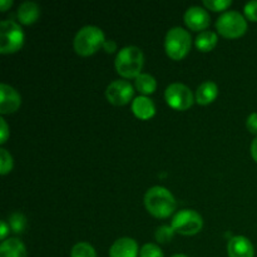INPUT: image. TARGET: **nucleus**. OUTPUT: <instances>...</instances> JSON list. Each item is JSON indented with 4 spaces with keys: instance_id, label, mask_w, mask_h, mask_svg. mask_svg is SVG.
Returning <instances> with one entry per match:
<instances>
[{
    "instance_id": "nucleus-4",
    "label": "nucleus",
    "mask_w": 257,
    "mask_h": 257,
    "mask_svg": "<svg viewBox=\"0 0 257 257\" xmlns=\"http://www.w3.org/2000/svg\"><path fill=\"white\" fill-rule=\"evenodd\" d=\"M192 45V38L188 30L182 27H173L165 38L166 53L173 60H180L188 54Z\"/></svg>"
},
{
    "instance_id": "nucleus-19",
    "label": "nucleus",
    "mask_w": 257,
    "mask_h": 257,
    "mask_svg": "<svg viewBox=\"0 0 257 257\" xmlns=\"http://www.w3.org/2000/svg\"><path fill=\"white\" fill-rule=\"evenodd\" d=\"M218 42V37L212 30H203L197 35L195 44L201 52H211L216 47Z\"/></svg>"
},
{
    "instance_id": "nucleus-22",
    "label": "nucleus",
    "mask_w": 257,
    "mask_h": 257,
    "mask_svg": "<svg viewBox=\"0 0 257 257\" xmlns=\"http://www.w3.org/2000/svg\"><path fill=\"white\" fill-rule=\"evenodd\" d=\"M175 230H173L172 226L168 225H162L160 227H157L155 232V237L156 241L160 243H168L175 236Z\"/></svg>"
},
{
    "instance_id": "nucleus-23",
    "label": "nucleus",
    "mask_w": 257,
    "mask_h": 257,
    "mask_svg": "<svg viewBox=\"0 0 257 257\" xmlns=\"http://www.w3.org/2000/svg\"><path fill=\"white\" fill-rule=\"evenodd\" d=\"M13 166H14V161H13V156L8 152L5 148H0V173L3 176L8 175L12 172Z\"/></svg>"
},
{
    "instance_id": "nucleus-30",
    "label": "nucleus",
    "mask_w": 257,
    "mask_h": 257,
    "mask_svg": "<svg viewBox=\"0 0 257 257\" xmlns=\"http://www.w3.org/2000/svg\"><path fill=\"white\" fill-rule=\"evenodd\" d=\"M103 49L108 53V54H112L117 50V43L114 40H105L104 44H103Z\"/></svg>"
},
{
    "instance_id": "nucleus-2",
    "label": "nucleus",
    "mask_w": 257,
    "mask_h": 257,
    "mask_svg": "<svg viewBox=\"0 0 257 257\" xmlns=\"http://www.w3.org/2000/svg\"><path fill=\"white\" fill-rule=\"evenodd\" d=\"M115 70L124 79L137 78L142 73L145 65V54L141 48L136 45H127L117 53L114 60Z\"/></svg>"
},
{
    "instance_id": "nucleus-24",
    "label": "nucleus",
    "mask_w": 257,
    "mask_h": 257,
    "mask_svg": "<svg viewBox=\"0 0 257 257\" xmlns=\"http://www.w3.org/2000/svg\"><path fill=\"white\" fill-rule=\"evenodd\" d=\"M140 257H165L162 250L156 243H146L140 251Z\"/></svg>"
},
{
    "instance_id": "nucleus-31",
    "label": "nucleus",
    "mask_w": 257,
    "mask_h": 257,
    "mask_svg": "<svg viewBox=\"0 0 257 257\" xmlns=\"http://www.w3.org/2000/svg\"><path fill=\"white\" fill-rule=\"evenodd\" d=\"M250 151H251V156H252V158L257 162V137H255V140H253L252 143H251Z\"/></svg>"
},
{
    "instance_id": "nucleus-32",
    "label": "nucleus",
    "mask_w": 257,
    "mask_h": 257,
    "mask_svg": "<svg viewBox=\"0 0 257 257\" xmlns=\"http://www.w3.org/2000/svg\"><path fill=\"white\" fill-rule=\"evenodd\" d=\"M12 0H0V9H2V12H5V10H7L8 8L12 7Z\"/></svg>"
},
{
    "instance_id": "nucleus-21",
    "label": "nucleus",
    "mask_w": 257,
    "mask_h": 257,
    "mask_svg": "<svg viewBox=\"0 0 257 257\" xmlns=\"http://www.w3.org/2000/svg\"><path fill=\"white\" fill-rule=\"evenodd\" d=\"M9 227L14 233H23L27 228V217L22 212H13L9 216Z\"/></svg>"
},
{
    "instance_id": "nucleus-33",
    "label": "nucleus",
    "mask_w": 257,
    "mask_h": 257,
    "mask_svg": "<svg viewBox=\"0 0 257 257\" xmlns=\"http://www.w3.org/2000/svg\"><path fill=\"white\" fill-rule=\"evenodd\" d=\"M171 257H188L187 255H183V253H176V255L171 256Z\"/></svg>"
},
{
    "instance_id": "nucleus-16",
    "label": "nucleus",
    "mask_w": 257,
    "mask_h": 257,
    "mask_svg": "<svg viewBox=\"0 0 257 257\" xmlns=\"http://www.w3.org/2000/svg\"><path fill=\"white\" fill-rule=\"evenodd\" d=\"M218 95V87L212 80H206L201 83L196 90V102L198 104L207 105L212 103Z\"/></svg>"
},
{
    "instance_id": "nucleus-8",
    "label": "nucleus",
    "mask_w": 257,
    "mask_h": 257,
    "mask_svg": "<svg viewBox=\"0 0 257 257\" xmlns=\"http://www.w3.org/2000/svg\"><path fill=\"white\" fill-rule=\"evenodd\" d=\"M165 99L171 108L176 110H186L193 104L195 97L190 88L183 83H171L165 90Z\"/></svg>"
},
{
    "instance_id": "nucleus-6",
    "label": "nucleus",
    "mask_w": 257,
    "mask_h": 257,
    "mask_svg": "<svg viewBox=\"0 0 257 257\" xmlns=\"http://www.w3.org/2000/svg\"><path fill=\"white\" fill-rule=\"evenodd\" d=\"M218 33L225 38H238L247 30V20L237 10H227L218 17L216 22Z\"/></svg>"
},
{
    "instance_id": "nucleus-13",
    "label": "nucleus",
    "mask_w": 257,
    "mask_h": 257,
    "mask_svg": "<svg viewBox=\"0 0 257 257\" xmlns=\"http://www.w3.org/2000/svg\"><path fill=\"white\" fill-rule=\"evenodd\" d=\"M140 247L135 238L120 237L109 248V257H138Z\"/></svg>"
},
{
    "instance_id": "nucleus-14",
    "label": "nucleus",
    "mask_w": 257,
    "mask_h": 257,
    "mask_svg": "<svg viewBox=\"0 0 257 257\" xmlns=\"http://www.w3.org/2000/svg\"><path fill=\"white\" fill-rule=\"evenodd\" d=\"M132 112L140 119H150L156 114V104L147 95H140L132 100Z\"/></svg>"
},
{
    "instance_id": "nucleus-17",
    "label": "nucleus",
    "mask_w": 257,
    "mask_h": 257,
    "mask_svg": "<svg viewBox=\"0 0 257 257\" xmlns=\"http://www.w3.org/2000/svg\"><path fill=\"white\" fill-rule=\"evenodd\" d=\"M0 257H27V247L17 237H9L0 245Z\"/></svg>"
},
{
    "instance_id": "nucleus-25",
    "label": "nucleus",
    "mask_w": 257,
    "mask_h": 257,
    "mask_svg": "<svg viewBox=\"0 0 257 257\" xmlns=\"http://www.w3.org/2000/svg\"><path fill=\"white\" fill-rule=\"evenodd\" d=\"M232 4L231 0H203V5L213 12H222Z\"/></svg>"
},
{
    "instance_id": "nucleus-10",
    "label": "nucleus",
    "mask_w": 257,
    "mask_h": 257,
    "mask_svg": "<svg viewBox=\"0 0 257 257\" xmlns=\"http://www.w3.org/2000/svg\"><path fill=\"white\" fill-rule=\"evenodd\" d=\"M22 97L14 87L2 83L0 84V113L10 114L19 109Z\"/></svg>"
},
{
    "instance_id": "nucleus-7",
    "label": "nucleus",
    "mask_w": 257,
    "mask_h": 257,
    "mask_svg": "<svg viewBox=\"0 0 257 257\" xmlns=\"http://www.w3.org/2000/svg\"><path fill=\"white\" fill-rule=\"evenodd\" d=\"M171 226L176 233L183 236H192L200 232L203 227V218L197 211L185 208L172 217Z\"/></svg>"
},
{
    "instance_id": "nucleus-12",
    "label": "nucleus",
    "mask_w": 257,
    "mask_h": 257,
    "mask_svg": "<svg viewBox=\"0 0 257 257\" xmlns=\"http://www.w3.org/2000/svg\"><path fill=\"white\" fill-rule=\"evenodd\" d=\"M228 257H255V247L245 236H233L227 243Z\"/></svg>"
},
{
    "instance_id": "nucleus-15",
    "label": "nucleus",
    "mask_w": 257,
    "mask_h": 257,
    "mask_svg": "<svg viewBox=\"0 0 257 257\" xmlns=\"http://www.w3.org/2000/svg\"><path fill=\"white\" fill-rule=\"evenodd\" d=\"M40 15V8L35 2H27L22 3L17 10V17L22 24L30 25L38 20Z\"/></svg>"
},
{
    "instance_id": "nucleus-26",
    "label": "nucleus",
    "mask_w": 257,
    "mask_h": 257,
    "mask_svg": "<svg viewBox=\"0 0 257 257\" xmlns=\"http://www.w3.org/2000/svg\"><path fill=\"white\" fill-rule=\"evenodd\" d=\"M245 17L251 22H257V0H251L243 7Z\"/></svg>"
},
{
    "instance_id": "nucleus-18",
    "label": "nucleus",
    "mask_w": 257,
    "mask_h": 257,
    "mask_svg": "<svg viewBox=\"0 0 257 257\" xmlns=\"http://www.w3.org/2000/svg\"><path fill=\"white\" fill-rule=\"evenodd\" d=\"M135 87L143 95L152 94L157 89V80L148 73H141L135 79Z\"/></svg>"
},
{
    "instance_id": "nucleus-11",
    "label": "nucleus",
    "mask_w": 257,
    "mask_h": 257,
    "mask_svg": "<svg viewBox=\"0 0 257 257\" xmlns=\"http://www.w3.org/2000/svg\"><path fill=\"white\" fill-rule=\"evenodd\" d=\"M183 19H185L186 25L190 29L196 30V32L205 30L211 23V18L207 10L205 8L198 7V5H193V7L188 8L186 10Z\"/></svg>"
},
{
    "instance_id": "nucleus-28",
    "label": "nucleus",
    "mask_w": 257,
    "mask_h": 257,
    "mask_svg": "<svg viewBox=\"0 0 257 257\" xmlns=\"http://www.w3.org/2000/svg\"><path fill=\"white\" fill-rule=\"evenodd\" d=\"M0 143L4 145L9 137V125H8L7 120L4 117H0Z\"/></svg>"
},
{
    "instance_id": "nucleus-5",
    "label": "nucleus",
    "mask_w": 257,
    "mask_h": 257,
    "mask_svg": "<svg viewBox=\"0 0 257 257\" xmlns=\"http://www.w3.org/2000/svg\"><path fill=\"white\" fill-rule=\"evenodd\" d=\"M25 35L22 27L17 22L5 19L0 23V53L12 54L24 45Z\"/></svg>"
},
{
    "instance_id": "nucleus-9",
    "label": "nucleus",
    "mask_w": 257,
    "mask_h": 257,
    "mask_svg": "<svg viewBox=\"0 0 257 257\" xmlns=\"http://www.w3.org/2000/svg\"><path fill=\"white\" fill-rule=\"evenodd\" d=\"M135 94V88L128 80L115 79L108 84L105 97L108 102L114 105H124L131 102Z\"/></svg>"
},
{
    "instance_id": "nucleus-20",
    "label": "nucleus",
    "mask_w": 257,
    "mask_h": 257,
    "mask_svg": "<svg viewBox=\"0 0 257 257\" xmlns=\"http://www.w3.org/2000/svg\"><path fill=\"white\" fill-rule=\"evenodd\" d=\"M70 257H97V252L89 242L80 241L72 247Z\"/></svg>"
},
{
    "instance_id": "nucleus-27",
    "label": "nucleus",
    "mask_w": 257,
    "mask_h": 257,
    "mask_svg": "<svg viewBox=\"0 0 257 257\" xmlns=\"http://www.w3.org/2000/svg\"><path fill=\"white\" fill-rule=\"evenodd\" d=\"M246 127H247L248 132L252 133L257 137V112L251 113L246 119Z\"/></svg>"
},
{
    "instance_id": "nucleus-29",
    "label": "nucleus",
    "mask_w": 257,
    "mask_h": 257,
    "mask_svg": "<svg viewBox=\"0 0 257 257\" xmlns=\"http://www.w3.org/2000/svg\"><path fill=\"white\" fill-rule=\"evenodd\" d=\"M9 232H10L9 223H8L5 220H3L2 222H0V238H2V241L7 240V236L9 235Z\"/></svg>"
},
{
    "instance_id": "nucleus-3",
    "label": "nucleus",
    "mask_w": 257,
    "mask_h": 257,
    "mask_svg": "<svg viewBox=\"0 0 257 257\" xmlns=\"http://www.w3.org/2000/svg\"><path fill=\"white\" fill-rule=\"evenodd\" d=\"M105 35L103 30L97 25H85L80 28L73 40L74 50L82 57L94 54L95 52L103 48L105 42Z\"/></svg>"
},
{
    "instance_id": "nucleus-1",
    "label": "nucleus",
    "mask_w": 257,
    "mask_h": 257,
    "mask_svg": "<svg viewBox=\"0 0 257 257\" xmlns=\"http://www.w3.org/2000/svg\"><path fill=\"white\" fill-rule=\"evenodd\" d=\"M145 206L148 212L157 218H167L176 211V198L170 190L153 186L146 192Z\"/></svg>"
}]
</instances>
